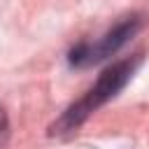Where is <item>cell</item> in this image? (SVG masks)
<instances>
[{"label": "cell", "instance_id": "6da1fadb", "mask_svg": "<svg viewBox=\"0 0 149 149\" xmlns=\"http://www.w3.org/2000/svg\"><path fill=\"white\" fill-rule=\"evenodd\" d=\"M140 63H142V54H133V56H126V58L107 65L98 74L95 84L79 100H74L49 126V135L51 137H68V135L77 133L93 112H98L102 105H107L112 98H116L126 88V84L133 79V74H135V70H137Z\"/></svg>", "mask_w": 149, "mask_h": 149}, {"label": "cell", "instance_id": "7a4b0ae2", "mask_svg": "<svg viewBox=\"0 0 149 149\" xmlns=\"http://www.w3.org/2000/svg\"><path fill=\"white\" fill-rule=\"evenodd\" d=\"M142 28V16L140 14H128L123 19H119L100 40L95 42H79L68 51V65L84 70V68H93L102 61H107L109 56L119 54L130 37L137 35V30Z\"/></svg>", "mask_w": 149, "mask_h": 149}, {"label": "cell", "instance_id": "3957f363", "mask_svg": "<svg viewBox=\"0 0 149 149\" xmlns=\"http://www.w3.org/2000/svg\"><path fill=\"white\" fill-rule=\"evenodd\" d=\"M7 130H9V123H7V116H5V109L0 107V142L7 137Z\"/></svg>", "mask_w": 149, "mask_h": 149}]
</instances>
